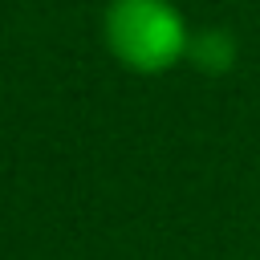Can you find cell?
<instances>
[{
    "instance_id": "6da1fadb",
    "label": "cell",
    "mask_w": 260,
    "mask_h": 260,
    "mask_svg": "<svg viewBox=\"0 0 260 260\" xmlns=\"http://www.w3.org/2000/svg\"><path fill=\"white\" fill-rule=\"evenodd\" d=\"M102 37L114 61L130 73L158 77L187 61L191 28L171 0H110L102 16Z\"/></svg>"
},
{
    "instance_id": "7a4b0ae2",
    "label": "cell",
    "mask_w": 260,
    "mask_h": 260,
    "mask_svg": "<svg viewBox=\"0 0 260 260\" xmlns=\"http://www.w3.org/2000/svg\"><path fill=\"white\" fill-rule=\"evenodd\" d=\"M187 61H191L199 73L223 77V73L236 65V41H232V32H223V28L191 32V41H187Z\"/></svg>"
}]
</instances>
